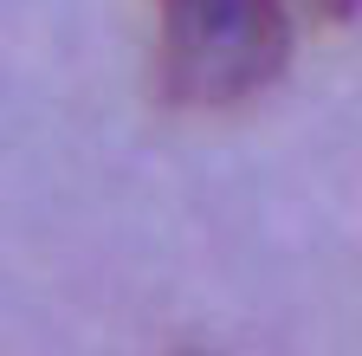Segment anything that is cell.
Instances as JSON below:
<instances>
[{
  "label": "cell",
  "instance_id": "6da1fadb",
  "mask_svg": "<svg viewBox=\"0 0 362 356\" xmlns=\"http://www.w3.org/2000/svg\"><path fill=\"white\" fill-rule=\"evenodd\" d=\"M291 52L285 0H162V84L181 104H233Z\"/></svg>",
  "mask_w": 362,
  "mask_h": 356
},
{
  "label": "cell",
  "instance_id": "7a4b0ae2",
  "mask_svg": "<svg viewBox=\"0 0 362 356\" xmlns=\"http://www.w3.org/2000/svg\"><path fill=\"white\" fill-rule=\"evenodd\" d=\"M317 13H330V20H349V13H362V0H310Z\"/></svg>",
  "mask_w": 362,
  "mask_h": 356
}]
</instances>
